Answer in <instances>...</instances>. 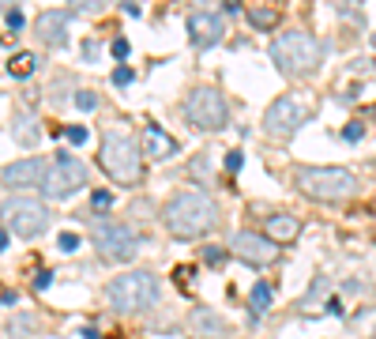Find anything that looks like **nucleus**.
Masks as SVG:
<instances>
[{
  "mask_svg": "<svg viewBox=\"0 0 376 339\" xmlns=\"http://www.w3.org/2000/svg\"><path fill=\"white\" fill-rule=\"evenodd\" d=\"M4 27L12 30V34H19V30H23V12H19V8H8V12H4Z\"/></svg>",
  "mask_w": 376,
  "mask_h": 339,
  "instance_id": "5701e85b",
  "label": "nucleus"
},
{
  "mask_svg": "<svg viewBox=\"0 0 376 339\" xmlns=\"http://www.w3.org/2000/svg\"><path fill=\"white\" fill-rule=\"evenodd\" d=\"M132 79H135V72H132V68H124V64H121V68L113 72V83H117V87H128V83H132Z\"/></svg>",
  "mask_w": 376,
  "mask_h": 339,
  "instance_id": "bb28decb",
  "label": "nucleus"
},
{
  "mask_svg": "<svg viewBox=\"0 0 376 339\" xmlns=\"http://www.w3.org/2000/svg\"><path fill=\"white\" fill-rule=\"evenodd\" d=\"M241 166H245V155H241V151H230V155H226V170H230V174H237Z\"/></svg>",
  "mask_w": 376,
  "mask_h": 339,
  "instance_id": "c85d7f7f",
  "label": "nucleus"
},
{
  "mask_svg": "<svg viewBox=\"0 0 376 339\" xmlns=\"http://www.w3.org/2000/svg\"><path fill=\"white\" fill-rule=\"evenodd\" d=\"M76 106H79V110H94V106H98V99H94L91 91H79V94H76Z\"/></svg>",
  "mask_w": 376,
  "mask_h": 339,
  "instance_id": "cd10ccee",
  "label": "nucleus"
},
{
  "mask_svg": "<svg viewBox=\"0 0 376 339\" xmlns=\"http://www.w3.org/2000/svg\"><path fill=\"white\" fill-rule=\"evenodd\" d=\"M162 298V282L151 271H124V276L106 282V302L117 313H147Z\"/></svg>",
  "mask_w": 376,
  "mask_h": 339,
  "instance_id": "7ed1b4c3",
  "label": "nucleus"
},
{
  "mask_svg": "<svg viewBox=\"0 0 376 339\" xmlns=\"http://www.w3.org/2000/svg\"><path fill=\"white\" fill-rule=\"evenodd\" d=\"M49 174V163L42 158H19V163L4 166V189H27V185H42Z\"/></svg>",
  "mask_w": 376,
  "mask_h": 339,
  "instance_id": "ddd939ff",
  "label": "nucleus"
},
{
  "mask_svg": "<svg viewBox=\"0 0 376 339\" xmlns=\"http://www.w3.org/2000/svg\"><path fill=\"white\" fill-rule=\"evenodd\" d=\"M185 121L203 132H219L230 125V106L219 87H192L185 94Z\"/></svg>",
  "mask_w": 376,
  "mask_h": 339,
  "instance_id": "423d86ee",
  "label": "nucleus"
},
{
  "mask_svg": "<svg viewBox=\"0 0 376 339\" xmlns=\"http://www.w3.org/2000/svg\"><path fill=\"white\" fill-rule=\"evenodd\" d=\"M64 136H68V143H87V136H91V132H87L83 125H68V128H64Z\"/></svg>",
  "mask_w": 376,
  "mask_h": 339,
  "instance_id": "a878e982",
  "label": "nucleus"
},
{
  "mask_svg": "<svg viewBox=\"0 0 376 339\" xmlns=\"http://www.w3.org/2000/svg\"><path fill=\"white\" fill-rule=\"evenodd\" d=\"M83 185H87V166L79 163L76 155L60 151V155L49 163V174H45V181H42V192L49 200H64V196H71V192H79Z\"/></svg>",
  "mask_w": 376,
  "mask_h": 339,
  "instance_id": "0eeeda50",
  "label": "nucleus"
},
{
  "mask_svg": "<svg viewBox=\"0 0 376 339\" xmlns=\"http://www.w3.org/2000/svg\"><path fill=\"white\" fill-rule=\"evenodd\" d=\"M271 302H275V290H271V282H256L252 294H249V309H252V320H260L263 313L271 309Z\"/></svg>",
  "mask_w": 376,
  "mask_h": 339,
  "instance_id": "a211bd4d",
  "label": "nucleus"
},
{
  "mask_svg": "<svg viewBox=\"0 0 376 339\" xmlns=\"http://www.w3.org/2000/svg\"><path fill=\"white\" fill-rule=\"evenodd\" d=\"M203 260H207V264H222V249L207 245V249H203Z\"/></svg>",
  "mask_w": 376,
  "mask_h": 339,
  "instance_id": "7c9ffc66",
  "label": "nucleus"
},
{
  "mask_svg": "<svg viewBox=\"0 0 376 339\" xmlns=\"http://www.w3.org/2000/svg\"><path fill=\"white\" fill-rule=\"evenodd\" d=\"M192 328H196L203 339H222V336H226L222 317H219V313H211V309H192Z\"/></svg>",
  "mask_w": 376,
  "mask_h": 339,
  "instance_id": "f3484780",
  "label": "nucleus"
},
{
  "mask_svg": "<svg viewBox=\"0 0 376 339\" xmlns=\"http://www.w3.org/2000/svg\"><path fill=\"white\" fill-rule=\"evenodd\" d=\"M362 136H365V125H362V121H350V125L342 128V140H346V143H357Z\"/></svg>",
  "mask_w": 376,
  "mask_h": 339,
  "instance_id": "b1692460",
  "label": "nucleus"
},
{
  "mask_svg": "<svg viewBox=\"0 0 376 339\" xmlns=\"http://www.w3.org/2000/svg\"><path fill=\"white\" fill-rule=\"evenodd\" d=\"M4 223H8V230H15L19 238H38V234H45V226H49V207H45L42 200L15 196L4 204Z\"/></svg>",
  "mask_w": 376,
  "mask_h": 339,
  "instance_id": "6e6552de",
  "label": "nucleus"
},
{
  "mask_svg": "<svg viewBox=\"0 0 376 339\" xmlns=\"http://www.w3.org/2000/svg\"><path fill=\"white\" fill-rule=\"evenodd\" d=\"M143 155L147 158H170V155H177V143H173V136H166L158 125H147V132H143Z\"/></svg>",
  "mask_w": 376,
  "mask_h": 339,
  "instance_id": "2eb2a0df",
  "label": "nucleus"
},
{
  "mask_svg": "<svg viewBox=\"0 0 376 339\" xmlns=\"http://www.w3.org/2000/svg\"><path fill=\"white\" fill-rule=\"evenodd\" d=\"M222 8H226V15H234L237 8H241V4H237V0H222Z\"/></svg>",
  "mask_w": 376,
  "mask_h": 339,
  "instance_id": "473e14b6",
  "label": "nucleus"
},
{
  "mask_svg": "<svg viewBox=\"0 0 376 339\" xmlns=\"http://www.w3.org/2000/svg\"><path fill=\"white\" fill-rule=\"evenodd\" d=\"M83 339H102V336L94 332V328H83Z\"/></svg>",
  "mask_w": 376,
  "mask_h": 339,
  "instance_id": "72a5a7b5",
  "label": "nucleus"
},
{
  "mask_svg": "<svg viewBox=\"0 0 376 339\" xmlns=\"http://www.w3.org/2000/svg\"><path fill=\"white\" fill-rule=\"evenodd\" d=\"M305 121H309V106L301 99H294V94L275 99L267 106V113H263V128H267L271 136H290V132H298Z\"/></svg>",
  "mask_w": 376,
  "mask_h": 339,
  "instance_id": "9d476101",
  "label": "nucleus"
},
{
  "mask_svg": "<svg viewBox=\"0 0 376 339\" xmlns=\"http://www.w3.org/2000/svg\"><path fill=\"white\" fill-rule=\"evenodd\" d=\"M298 189L313 200H324V204H339V200L354 196L357 181L350 170L342 166H301L298 170Z\"/></svg>",
  "mask_w": 376,
  "mask_h": 339,
  "instance_id": "39448f33",
  "label": "nucleus"
},
{
  "mask_svg": "<svg viewBox=\"0 0 376 339\" xmlns=\"http://www.w3.org/2000/svg\"><path fill=\"white\" fill-rule=\"evenodd\" d=\"M140 158H143V143H135L128 132H106L102 136L98 163L117 185L140 181Z\"/></svg>",
  "mask_w": 376,
  "mask_h": 339,
  "instance_id": "20e7f679",
  "label": "nucleus"
},
{
  "mask_svg": "<svg viewBox=\"0 0 376 339\" xmlns=\"http://www.w3.org/2000/svg\"><path fill=\"white\" fill-rule=\"evenodd\" d=\"M91 207H94V212H109V207H113V192H109V189H94L91 192Z\"/></svg>",
  "mask_w": 376,
  "mask_h": 339,
  "instance_id": "412c9836",
  "label": "nucleus"
},
{
  "mask_svg": "<svg viewBox=\"0 0 376 339\" xmlns=\"http://www.w3.org/2000/svg\"><path fill=\"white\" fill-rule=\"evenodd\" d=\"M34 68H38V56L34 53H15L12 61H8V76H15V79H27Z\"/></svg>",
  "mask_w": 376,
  "mask_h": 339,
  "instance_id": "6ab92c4d",
  "label": "nucleus"
},
{
  "mask_svg": "<svg viewBox=\"0 0 376 339\" xmlns=\"http://www.w3.org/2000/svg\"><path fill=\"white\" fill-rule=\"evenodd\" d=\"M94 249H98L106 260L124 264V260H132V256H135L140 238H135V230H132V226H124V223H98V226H94Z\"/></svg>",
  "mask_w": 376,
  "mask_h": 339,
  "instance_id": "1a4fd4ad",
  "label": "nucleus"
},
{
  "mask_svg": "<svg viewBox=\"0 0 376 339\" xmlns=\"http://www.w3.org/2000/svg\"><path fill=\"white\" fill-rule=\"evenodd\" d=\"M263 234H267L275 245H286V241H294L301 234V223L294 219V215H271L267 226H263Z\"/></svg>",
  "mask_w": 376,
  "mask_h": 339,
  "instance_id": "dca6fc26",
  "label": "nucleus"
},
{
  "mask_svg": "<svg viewBox=\"0 0 376 339\" xmlns=\"http://www.w3.org/2000/svg\"><path fill=\"white\" fill-rule=\"evenodd\" d=\"M68 27H71V12H42L38 19V38L45 45H64L68 42Z\"/></svg>",
  "mask_w": 376,
  "mask_h": 339,
  "instance_id": "4468645a",
  "label": "nucleus"
},
{
  "mask_svg": "<svg viewBox=\"0 0 376 339\" xmlns=\"http://www.w3.org/2000/svg\"><path fill=\"white\" fill-rule=\"evenodd\" d=\"M230 253L241 256L245 264H252V268H260V264H271V260H275L278 245L267 238V234H263V238H256V234L241 230V234H234V238H230Z\"/></svg>",
  "mask_w": 376,
  "mask_h": 339,
  "instance_id": "9b49d317",
  "label": "nucleus"
},
{
  "mask_svg": "<svg viewBox=\"0 0 376 339\" xmlns=\"http://www.w3.org/2000/svg\"><path fill=\"white\" fill-rule=\"evenodd\" d=\"M49 282H53V271H49V268H45V271H38V276H34V290H45Z\"/></svg>",
  "mask_w": 376,
  "mask_h": 339,
  "instance_id": "c756f323",
  "label": "nucleus"
},
{
  "mask_svg": "<svg viewBox=\"0 0 376 339\" xmlns=\"http://www.w3.org/2000/svg\"><path fill=\"white\" fill-rule=\"evenodd\" d=\"M79 241H83V238H79V234L64 230L60 238H57V249H60V253H76V249H79Z\"/></svg>",
  "mask_w": 376,
  "mask_h": 339,
  "instance_id": "4be33fe9",
  "label": "nucleus"
},
{
  "mask_svg": "<svg viewBox=\"0 0 376 339\" xmlns=\"http://www.w3.org/2000/svg\"><path fill=\"white\" fill-rule=\"evenodd\" d=\"M226 34V19L214 12H192L188 15V38L196 50H211L219 38Z\"/></svg>",
  "mask_w": 376,
  "mask_h": 339,
  "instance_id": "f8f14e48",
  "label": "nucleus"
},
{
  "mask_svg": "<svg viewBox=\"0 0 376 339\" xmlns=\"http://www.w3.org/2000/svg\"><path fill=\"white\" fill-rule=\"evenodd\" d=\"M271 61L283 76H309L324 61V42L309 30H286L271 42Z\"/></svg>",
  "mask_w": 376,
  "mask_h": 339,
  "instance_id": "f03ea898",
  "label": "nucleus"
},
{
  "mask_svg": "<svg viewBox=\"0 0 376 339\" xmlns=\"http://www.w3.org/2000/svg\"><path fill=\"white\" fill-rule=\"evenodd\" d=\"M249 23H252L256 30H275L278 27V12H275V8H252Z\"/></svg>",
  "mask_w": 376,
  "mask_h": 339,
  "instance_id": "aec40b11",
  "label": "nucleus"
},
{
  "mask_svg": "<svg viewBox=\"0 0 376 339\" xmlns=\"http://www.w3.org/2000/svg\"><path fill=\"white\" fill-rule=\"evenodd\" d=\"M162 223L173 238H199L214 226V200L199 189H181L166 200Z\"/></svg>",
  "mask_w": 376,
  "mask_h": 339,
  "instance_id": "f257e3e1",
  "label": "nucleus"
},
{
  "mask_svg": "<svg viewBox=\"0 0 376 339\" xmlns=\"http://www.w3.org/2000/svg\"><path fill=\"white\" fill-rule=\"evenodd\" d=\"M113 56H117V61H124V56H128V42H124V38H113Z\"/></svg>",
  "mask_w": 376,
  "mask_h": 339,
  "instance_id": "2f4dec72",
  "label": "nucleus"
},
{
  "mask_svg": "<svg viewBox=\"0 0 376 339\" xmlns=\"http://www.w3.org/2000/svg\"><path fill=\"white\" fill-rule=\"evenodd\" d=\"M64 4L76 8V12H98V8L106 4V0H64Z\"/></svg>",
  "mask_w": 376,
  "mask_h": 339,
  "instance_id": "393cba45",
  "label": "nucleus"
}]
</instances>
